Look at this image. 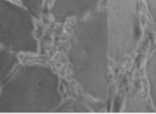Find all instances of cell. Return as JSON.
Segmentation results:
<instances>
[{
    "label": "cell",
    "instance_id": "6da1fadb",
    "mask_svg": "<svg viewBox=\"0 0 156 114\" xmlns=\"http://www.w3.org/2000/svg\"><path fill=\"white\" fill-rule=\"evenodd\" d=\"M72 76L92 99L105 101L109 91L108 34L105 10L79 18L69 41L67 50Z\"/></svg>",
    "mask_w": 156,
    "mask_h": 114
},
{
    "label": "cell",
    "instance_id": "7a4b0ae2",
    "mask_svg": "<svg viewBox=\"0 0 156 114\" xmlns=\"http://www.w3.org/2000/svg\"><path fill=\"white\" fill-rule=\"evenodd\" d=\"M64 100L58 75L44 64H28L0 83V112H56Z\"/></svg>",
    "mask_w": 156,
    "mask_h": 114
},
{
    "label": "cell",
    "instance_id": "3957f363",
    "mask_svg": "<svg viewBox=\"0 0 156 114\" xmlns=\"http://www.w3.org/2000/svg\"><path fill=\"white\" fill-rule=\"evenodd\" d=\"M109 59L129 56L140 41L138 0H105Z\"/></svg>",
    "mask_w": 156,
    "mask_h": 114
},
{
    "label": "cell",
    "instance_id": "277c9868",
    "mask_svg": "<svg viewBox=\"0 0 156 114\" xmlns=\"http://www.w3.org/2000/svg\"><path fill=\"white\" fill-rule=\"evenodd\" d=\"M33 16L16 0H0V46L14 52L37 54L39 41Z\"/></svg>",
    "mask_w": 156,
    "mask_h": 114
},
{
    "label": "cell",
    "instance_id": "5b68a950",
    "mask_svg": "<svg viewBox=\"0 0 156 114\" xmlns=\"http://www.w3.org/2000/svg\"><path fill=\"white\" fill-rule=\"evenodd\" d=\"M105 0H54L51 15L57 22H65L71 18L83 17L95 11Z\"/></svg>",
    "mask_w": 156,
    "mask_h": 114
},
{
    "label": "cell",
    "instance_id": "8992f818",
    "mask_svg": "<svg viewBox=\"0 0 156 114\" xmlns=\"http://www.w3.org/2000/svg\"><path fill=\"white\" fill-rule=\"evenodd\" d=\"M145 79L147 84L149 100L153 111L156 112V50L152 52L144 66Z\"/></svg>",
    "mask_w": 156,
    "mask_h": 114
},
{
    "label": "cell",
    "instance_id": "52a82bcc",
    "mask_svg": "<svg viewBox=\"0 0 156 114\" xmlns=\"http://www.w3.org/2000/svg\"><path fill=\"white\" fill-rule=\"evenodd\" d=\"M18 59L15 52L5 48H0V83L17 66Z\"/></svg>",
    "mask_w": 156,
    "mask_h": 114
},
{
    "label": "cell",
    "instance_id": "ba28073f",
    "mask_svg": "<svg viewBox=\"0 0 156 114\" xmlns=\"http://www.w3.org/2000/svg\"><path fill=\"white\" fill-rule=\"evenodd\" d=\"M91 110L87 107L85 102L77 99H67V100H63L61 105L58 107L56 112H61V113H87L90 112Z\"/></svg>",
    "mask_w": 156,
    "mask_h": 114
},
{
    "label": "cell",
    "instance_id": "9c48e42d",
    "mask_svg": "<svg viewBox=\"0 0 156 114\" xmlns=\"http://www.w3.org/2000/svg\"><path fill=\"white\" fill-rule=\"evenodd\" d=\"M126 107L127 108L124 110L125 112H144L143 108L141 107H144L149 111H153L151 103H147V100L142 97H139V95H133V97L128 99Z\"/></svg>",
    "mask_w": 156,
    "mask_h": 114
},
{
    "label": "cell",
    "instance_id": "30bf717a",
    "mask_svg": "<svg viewBox=\"0 0 156 114\" xmlns=\"http://www.w3.org/2000/svg\"><path fill=\"white\" fill-rule=\"evenodd\" d=\"M16 1L25 5L35 16L41 14L44 7V2H45V0H16Z\"/></svg>",
    "mask_w": 156,
    "mask_h": 114
},
{
    "label": "cell",
    "instance_id": "8fae6325",
    "mask_svg": "<svg viewBox=\"0 0 156 114\" xmlns=\"http://www.w3.org/2000/svg\"><path fill=\"white\" fill-rule=\"evenodd\" d=\"M144 2L149 15L151 16L152 20L156 26V0H144Z\"/></svg>",
    "mask_w": 156,
    "mask_h": 114
}]
</instances>
